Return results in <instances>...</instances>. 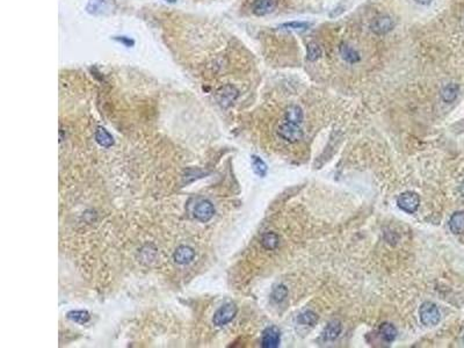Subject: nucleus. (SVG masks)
I'll list each match as a JSON object with an SVG mask.
<instances>
[{
	"mask_svg": "<svg viewBox=\"0 0 464 348\" xmlns=\"http://www.w3.org/2000/svg\"><path fill=\"white\" fill-rule=\"evenodd\" d=\"M95 139L103 148H110L114 144L113 137L105 128H98L97 132H95Z\"/></svg>",
	"mask_w": 464,
	"mask_h": 348,
	"instance_id": "nucleus-17",
	"label": "nucleus"
},
{
	"mask_svg": "<svg viewBox=\"0 0 464 348\" xmlns=\"http://www.w3.org/2000/svg\"><path fill=\"white\" fill-rule=\"evenodd\" d=\"M461 193H462V195L464 196V182H463L462 186H461Z\"/></svg>",
	"mask_w": 464,
	"mask_h": 348,
	"instance_id": "nucleus-26",
	"label": "nucleus"
},
{
	"mask_svg": "<svg viewBox=\"0 0 464 348\" xmlns=\"http://www.w3.org/2000/svg\"><path fill=\"white\" fill-rule=\"evenodd\" d=\"M287 295H288V289L285 288L284 285L280 284V285H276L274 290H273L272 298L275 303H280V302H282L284 298L287 297Z\"/></svg>",
	"mask_w": 464,
	"mask_h": 348,
	"instance_id": "nucleus-24",
	"label": "nucleus"
},
{
	"mask_svg": "<svg viewBox=\"0 0 464 348\" xmlns=\"http://www.w3.org/2000/svg\"><path fill=\"white\" fill-rule=\"evenodd\" d=\"M166 2H172L173 3V2H176V0H166Z\"/></svg>",
	"mask_w": 464,
	"mask_h": 348,
	"instance_id": "nucleus-27",
	"label": "nucleus"
},
{
	"mask_svg": "<svg viewBox=\"0 0 464 348\" xmlns=\"http://www.w3.org/2000/svg\"><path fill=\"white\" fill-rule=\"evenodd\" d=\"M215 214V208L214 206L211 205V202L209 201H201L198 202L195 209H194V217H195L197 221H200L202 223H206L211 219V217L214 216Z\"/></svg>",
	"mask_w": 464,
	"mask_h": 348,
	"instance_id": "nucleus-7",
	"label": "nucleus"
},
{
	"mask_svg": "<svg viewBox=\"0 0 464 348\" xmlns=\"http://www.w3.org/2000/svg\"><path fill=\"white\" fill-rule=\"evenodd\" d=\"M397 205L405 213L413 214L419 208L420 197L414 192H405L397 198Z\"/></svg>",
	"mask_w": 464,
	"mask_h": 348,
	"instance_id": "nucleus-3",
	"label": "nucleus"
},
{
	"mask_svg": "<svg viewBox=\"0 0 464 348\" xmlns=\"http://www.w3.org/2000/svg\"><path fill=\"white\" fill-rule=\"evenodd\" d=\"M420 321L426 326H435L439 324L441 318V313L439 311V308L434 303L430 302H425L422 303L419 309Z\"/></svg>",
	"mask_w": 464,
	"mask_h": 348,
	"instance_id": "nucleus-1",
	"label": "nucleus"
},
{
	"mask_svg": "<svg viewBox=\"0 0 464 348\" xmlns=\"http://www.w3.org/2000/svg\"><path fill=\"white\" fill-rule=\"evenodd\" d=\"M339 52L342 57V60L350 64H355L360 61V53L346 43H341L339 47Z\"/></svg>",
	"mask_w": 464,
	"mask_h": 348,
	"instance_id": "nucleus-13",
	"label": "nucleus"
},
{
	"mask_svg": "<svg viewBox=\"0 0 464 348\" xmlns=\"http://www.w3.org/2000/svg\"><path fill=\"white\" fill-rule=\"evenodd\" d=\"M322 48L316 42H310L308 44V52H306V58L310 62H316L322 56Z\"/></svg>",
	"mask_w": 464,
	"mask_h": 348,
	"instance_id": "nucleus-20",
	"label": "nucleus"
},
{
	"mask_svg": "<svg viewBox=\"0 0 464 348\" xmlns=\"http://www.w3.org/2000/svg\"><path fill=\"white\" fill-rule=\"evenodd\" d=\"M458 91H459V87L457 84L450 82V84L446 85L441 91L442 100L447 103L454 102L455 100H456V98L458 95Z\"/></svg>",
	"mask_w": 464,
	"mask_h": 348,
	"instance_id": "nucleus-15",
	"label": "nucleus"
},
{
	"mask_svg": "<svg viewBox=\"0 0 464 348\" xmlns=\"http://www.w3.org/2000/svg\"><path fill=\"white\" fill-rule=\"evenodd\" d=\"M311 26V23L309 22H300V21H293V22H287L283 23L282 26L280 28L281 29H287V31H295V32H304L308 31V29Z\"/></svg>",
	"mask_w": 464,
	"mask_h": 348,
	"instance_id": "nucleus-22",
	"label": "nucleus"
},
{
	"mask_svg": "<svg viewBox=\"0 0 464 348\" xmlns=\"http://www.w3.org/2000/svg\"><path fill=\"white\" fill-rule=\"evenodd\" d=\"M303 111H302L301 107H298L296 105H292L289 106L287 109H285V114H284V119L285 122L293 123V124H300L303 122Z\"/></svg>",
	"mask_w": 464,
	"mask_h": 348,
	"instance_id": "nucleus-12",
	"label": "nucleus"
},
{
	"mask_svg": "<svg viewBox=\"0 0 464 348\" xmlns=\"http://www.w3.org/2000/svg\"><path fill=\"white\" fill-rule=\"evenodd\" d=\"M261 245L266 248V250H274L279 245V237H277V235L273 234V232H267L261 238Z\"/></svg>",
	"mask_w": 464,
	"mask_h": 348,
	"instance_id": "nucleus-18",
	"label": "nucleus"
},
{
	"mask_svg": "<svg viewBox=\"0 0 464 348\" xmlns=\"http://www.w3.org/2000/svg\"><path fill=\"white\" fill-rule=\"evenodd\" d=\"M277 5H279V0H254L252 11L255 15L264 16L274 12Z\"/></svg>",
	"mask_w": 464,
	"mask_h": 348,
	"instance_id": "nucleus-8",
	"label": "nucleus"
},
{
	"mask_svg": "<svg viewBox=\"0 0 464 348\" xmlns=\"http://www.w3.org/2000/svg\"><path fill=\"white\" fill-rule=\"evenodd\" d=\"M395 27V21L391 16L381 15L377 16L370 23V29L376 35H385L390 33Z\"/></svg>",
	"mask_w": 464,
	"mask_h": 348,
	"instance_id": "nucleus-5",
	"label": "nucleus"
},
{
	"mask_svg": "<svg viewBox=\"0 0 464 348\" xmlns=\"http://www.w3.org/2000/svg\"><path fill=\"white\" fill-rule=\"evenodd\" d=\"M68 318L70 321L78 323V324H86V323L91 319V316L89 312L84 311V310H76V311L69 312Z\"/></svg>",
	"mask_w": 464,
	"mask_h": 348,
	"instance_id": "nucleus-19",
	"label": "nucleus"
},
{
	"mask_svg": "<svg viewBox=\"0 0 464 348\" xmlns=\"http://www.w3.org/2000/svg\"><path fill=\"white\" fill-rule=\"evenodd\" d=\"M379 332L383 340L387 342L393 341L397 337V329L392 324H390V323H383V324L380 326Z\"/></svg>",
	"mask_w": 464,
	"mask_h": 348,
	"instance_id": "nucleus-16",
	"label": "nucleus"
},
{
	"mask_svg": "<svg viewBox=\"0 0 464 348\" xmlns=\"http://www.w3.org/2000/svg\"><path fill=\"white\" fill-rule=\"evenodd\" d=\"M449 229L455 235L464 231V211H456L449 219Z\"/></svg>",
	"mask_w": 464,
	"mask_h": 348,
	"instance_id": "nucleus-14",
	"label": "nucleus"
},
{
	"mask_svg": "<svg viewBox=\"0 0 464 348\" xmlns=\"http://www.w3.org/2000/svg\"><path fill=\"white\" fill-rule=\"evenodd\" d=\"M195 258V252L193 251V248L189 246H180L177 248L176 253H174V260L177 264L179 265H187L190 264Z\"/></svg>",
	"mask_w": 464,
	"mask_h": 348,
	"instance_id": "nucleus-10",
	"label": "nucleus"
},
{
	"mask_svg": "<svg viewBox=\"0 0 464 348\" xmlns=\"http://www.w3.org/2000/svg\"><path fill=\"white\" fill-rule=\"evenodd\" d=\"M277 134L281 138L289 143H296L303 137V131H302L300 126L289 122L281 124L279 129H277Z\"/></svg>",
	"mask_w": 464,
	"mask_h": 348,
	"instance_id": "nucleus-2",
	"label": "nucleus"
},
{
	"mask_svg": "<svg viewBox=\"0 0 464 348\" xmlns=\"http://www.w3.org/2000/svg\"><path fill=\"white\" fill-rule=\"evenodd\" d=\"M342 331V325L339 321H332L330 322L327 326L325 327L324 332H323V339L325 341H332L334 339L339 337V334Z\"/></svg>",
	"mask_w": 464,
	"mask_h": 348,
	"instance_id": "nucleus-11",
	"label": "nucleus"
},
{
	"mask_svg": "<svg viewBox=\"0 0 464 348\" xmlns=\"http://www.w3.org/2000/svg\"><path fill=\"white\" fill-rule=\"evenodd\" d=\"M252 166H253V171L259 177H265L267 174V165L258 156H252Z\"/></svg>",
	"mask_w": 464,
	"mask_h": 348,
	"instance_id": "nucleus-21",
	"label": "nucleus"
},
{
	"mask_svg": "<svg viewBox=\"0 0 464 348\" xmlns=\"http://www.w3.org/2000/svg\"><path fill=\"white\" fill-rule=\"evenodd\" d=\"M414 2L420 4V5H429L433 0H414Z\"/></svg>",
	"mask_w": 464,
	"mask_h": 348,
	"instance_id": "nucleus-25",
	"label": "nucleus"
},
{
	"mask_svg": "<svg viewBox=\"0 0 464 348\" xmlns=\"http://www.w3.org/2000/svg\"><path fill=\"white\" fill-rule=\"evenodd\" d=\"M237 314V306L234 303H226L219 308L216 313L214 314L213 323L216 326H223L229 324V323Z\"/></svg>",
	"mask_w": 464,
	"mask_h": 348,
	"instance_id": "nucleus-4",
	"label": "nucleus"
},
{
	"mask_svg": "<svg viewBox=\"0 0 464 348\" xmlns=\"http://www.w3.org/2000/svg\"><path fill=\"white\" fill-rule=\"evenodd\" d=\"M237 97H238V91L231 85H226L224 87H222L217 94L218 102L221 103V106H223V107L230 106L231 103L234 102L236 99H237Z\"/></svg>",
	"mask_w": 464,
	"mask_h": 348,
	"instance_id": "nucleus-9",
	"label": "nucleus"
},
{
	"mask_svg": "<svg viewBox=\"0 0 464 348\" xmlns=\"http://www.w3.org/2000/svg\"><path fill=\"white\" fill-rule=\"evenodd\" d=\"M298 322L304 325H314L318 322V316L312 311H305L300 314Z\"/></svg>",
	"mask_w": 464,
	"mask_h": 348,
	"instance_id": "nucleus-23",
	"label": "nucleus"
},
{
	"mask_svg": "<svg viewBox=\"0 0 464 348\" xmlns=\"http://www.w3.org/2000/svg\"><path fill=\"white\" fill-rule=\"evenodd\" d=\"M281 332L276 326L267 327L263 333L261 339V346L265 348H275L280 345Z\"/></svg>",
	"mask_w": 464,
	"mask_h": 348,
	"instance_id": "nucleus-6",
	"label": "nucleus"
}]
</instances>
